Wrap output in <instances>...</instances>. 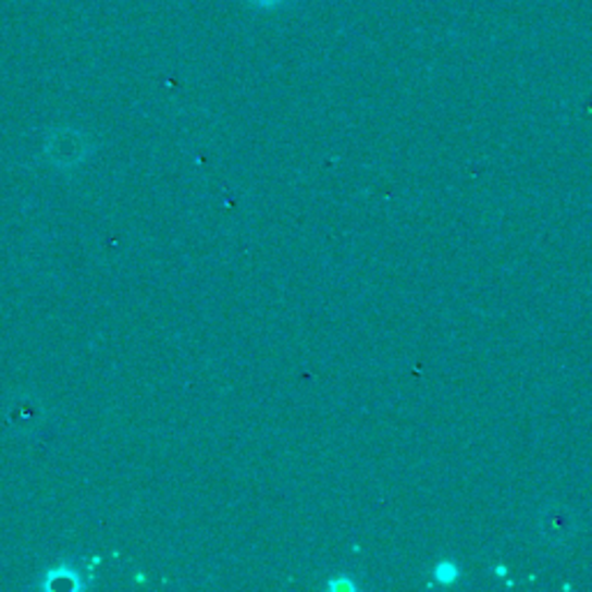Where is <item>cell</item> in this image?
<instances>
[{
  "instance_id": "obj_1",
  "label": "cell",
  "mask_w": 592,
  "mask_h": 592,
  "mask_svg": "<svg viewBox=\"0 0 592 592\" xmlns=\"http://www.w3.org/2000/svg\"><path fill=\"white\" fill-rule=\"evenodd\" d=\"M42 153L47 162L59 172H72L82 166L90 153H92V144L90 137L84 133V130L77 127H53L51 133L45 139Z\"/></svg>"
},
{
  "instance_id": "obj_2",
  "label": "cell",
  "mask_w": 592,
  "mask_h": 592,
  "mask_svg": "<svg viewBox=\"0 0 592 592\" xmlns=\"http://www.w3.org/2000/svg\"><path fill=\"white\" fill-rule=\"evenodd\" d=\"M47 410L42 403L35 396H18L10 407H8V421L12 429H16L22 435L35 433L40 425L45 423Z\"/></svg>"
},
{
  "instance_id": "obj_3",
  "label": "cell",
  "mask_w": 592,
  "mask_h": 592,
  "mask_svg": "<svg viewBox=\"0 0 592 592\" xmlns=\"http://www.w3.org/2000/svg\"><path fill=\"white\" fill-rule=\"evenodd\" d=\"M47 590H79L82 588V581H79V571L72 569L67 565L53 569L47 574V581L42 583Z\"/></svg>"
},
{
  "instance_id": "obj_4",
  "label": "cell",
  "mask_w": 592,
  "mask_h": 592,
  "mask_svg": "<svg viewBox=\"0 0 592 592\" xmlns=\"http://www.w3.org/2000/svg\"><path fill=\"white\" fill-rule=\"evenodd\" d=\"M456 577H458V569H456L454 563H442V565H437V569H435V579H437L440 583H454Z\"/></svg>"
}]
</instances>
